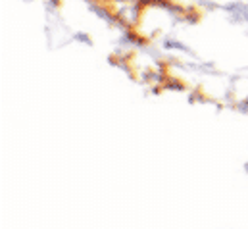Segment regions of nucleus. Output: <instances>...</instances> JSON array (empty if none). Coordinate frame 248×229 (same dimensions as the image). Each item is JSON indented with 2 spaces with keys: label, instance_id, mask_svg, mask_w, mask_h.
<instances>
[{
  "label": "nucleus",
  "instance_id": "obj_3",
  "mask_svg": "<svg viewBox=\"0 0 248 229\" xmlns=\"http://www.w3.org/2000/svg\"><path fill=\"white\" fill-rule=\"evenodd\" d=\"M91 10H93V14H96L98 17H102L104 21H108V23H112V25H118V16H116V12H114L110 6L93 2V4H91Z\"/></svg>",
  "mask_w": 248,
  "mask_h": 229
},
{
  "label": "nucleus",
  "instance_id": "obj_7",
  "mask_svg": "<svg viewBox=\"0 0 248 229\" xmlns=\"http://www.w3.org/2000/svg\"><path fill=\"white\" fill-rule=\"evenodd\" d=\"M110 2H142V0H110Z\"/></svg>",
  "mask_w": 248,
  "mask_h": 229
},
{
  "label": "nucleus",
  "instance_id": "obj_1",
  "mask_svg": "<svg viewBox=\"0 0 248 229\" xmlns=\"http://www.w3.org/2000/svg\"><path fill=\"white\" fill-rule=\"evenodd\" d=\"M112 4H116L114 12L118 16V25L120 27L131 29L135 23H139L142 8H144L140 2H112Z\"/></svg>",
  "mask_w": 248,
  "mask_h": 229
},
{
  "label": "nucleus",
  "instance_id": "obj_5",
  "mask_svg": "<svg viewBox=\"0 0 248 229\" xmlns=\"http://www.w3.org/2000/svg\"><path fill=\"white\" fill-rule=\"evenodd\" d=\"M45 2L48 4V8H50V10H56V8L60 6V0H45Z\"/></svg>",
  "mask_w": 248,
  "mask_h": 229
},
{
  "label": "nucleus",
  "instance_id": "obj_2",
  "mask_svg": "<svg viewBox=\"0 0 248 229\" xmlns=\"http://www.w3.org/2000/svg\"><path fill=\"white\" fill-rule=\"evenodd\" d=\"M223 10L227 14H231L233 21H248V4L243 2H231L227 6H223Z\"/></svg>",
  "mask_w": 248,
  "mask_h": 229
},
{
  "label": "nucleus",
  "instance_id": "obj_4",
  "mask_svg": "<svg viewBox=\"0 0 248 229\" xmlns=\"http://www.w3.org/2000/svg\"><path fill=\"white\" fill-rule=\"evenodd\" d=\"M166 47L168 49H181V50H185V47L179 45V43H175V41H166Z\"/></svg>",
  "mask_w": 248,
  "mask_h": 229
},
{
  "label": "nucleus",
  "instance_id": "obj_6",
  "mask_svg": "<svg viewBox=\"0 0 248 229\" xmlns=\"http://www.w3.org/2000/svg\"><path fill=\"white\" fill-rule=\"evenodd\" d=\"M75 39H79V41H83V43H89V37H87V35H81V33H77Z\"/></svg>",
  "mask_w": 248,
  "mask_h": 229
}]
</instances>
